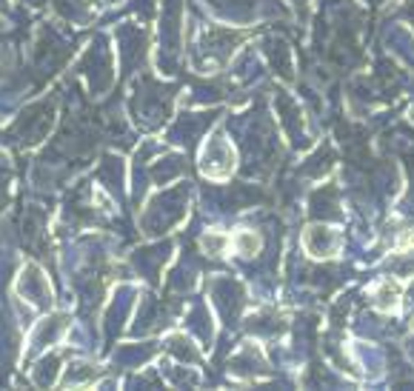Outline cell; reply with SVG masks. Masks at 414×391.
I'll list each match as a JSON object with an SVG mask.
<instances>
[{
    "label": "cell",
    "mask_w": 414,
    "mask_h": 391,
    "mask_svg": "<svg viewBox=\"0 0 414 391\" xmlns=\"http://www.w3.org/2000/svg\"><path fill=\"white\" fill-rule=\"evenodd\" d=\"M237 243H240V251H243V255H255L258 246H260V237H258V235L243 232V235L237 237Z\"/></svg>",
    "instance_id": "obj_1"
}]
</instances>
